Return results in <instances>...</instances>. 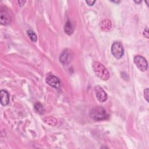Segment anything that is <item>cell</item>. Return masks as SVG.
<instances>
[{
  "instance_id": "obj_1",
  "label": "cell",
  "mask_w": 149,
  "mask_h": 149,
  "mask_svg": "<svg viewBox=\"0 0 149 149\" xmlns=\"http://www.w3.org/2000/svg\"><path fill=\"white\" fill-rule=\"evenodd\" d=\"M93 70L96 75L101 80H107L109 79L110 74L107 69L100 62L94 61L93 63Z\"/></svg>"
},
{
  "instance_id": "obj_2",
  "label": "cell",
  "mask_w": 149,
  "mask_h": 149,
  "mask_svg": "<svg viewBox=\"0 0 149 149\" xmlns=\"http://www.w3.org/2000/svg\"><path fill=\"white\" fill-rule=\"evenodd\" d=\"M90 117L95 120H102L108 118L106 111L102 107H95L90 111Z\"/></svg>"
},
{
  "instance_id": "obj_3",
  "label": "cell",
  "mask_w": 149,
  "mask_h": 149,
  "mask_svg": "<svg viewBox=\"0 0 149 149\" xmlns=\"http://www.w3.org/2000/svg\"><path fill=\"white\" fill-rule=\"evenodd\" d=\"M0 19L2 25H8L10 24L11 22L12 17L10 10L5 6H2L1 8Z\"/></svg>"
},
{
  "instance_id": "obj_4",
  "label": "cell",
  "mask_w": 149,
  "mask_h": 149,
  "mask_svg": "<svg viewBox=\"0 0 149 149\" xmlns=\"http://www.w3.org/2000/svg\"><path fill=\"white\" fill-rule=\"evenodd\" d=\"M112 54L116 59H120L123 55V48L120 42L118 41L114 42L111 47Z\"/></svg>"
},
{
  "instance_id": "obj_5",
  "label": "cell",
  "mask_w": 149,
  "mask_h": 149,
  "mask_svg": "<svg viewBox=\"0 0 149 149\" xmlns=\"http://www.w3.org/2000/svg\"><path fill=\"white\" fill-rule=\"evenodd\" d=\"M134 63L137 67V68L141 71H145L147 70L148 67V63L144 58L140 55H136L134 59Z\"/></svg>"
},
{
  "instance_id": "obj_6",
  "label": "cell",
  "mask_w": 149,
  "mask_h": 149,
  "mask_svg": "<svg viewBox=\"0 0 149 149\" xmlns=\"http://www.w3.org/2000/svg\"><path fill=\"white\" fill-rule=\"evenodd\" d=\"M94 91L95 93L97 100L101 102H104L107 99V95L104 89L100 86H97L94 88Z\"/></svg>"
},
{
  "instance_id": "obj_7",
  "label": "cell",
  "mask_w": 149,
  "mask_h": 149,
  "mask_svg": "<svg viewBox=\"0 0 149 149\" xmlns=\"http://www.w3.org/2000/svg\"><path fill=\"white\" fill-rule=\"evenodd\" d=\"M46 82L48 85L55 88H59L61 86L60 80L58 78L52 74H49L47 76Z\"/></svg>"
},
{
  "instance_id": "obj_8",
  "label": "cell",
  "mask_w": 149,
  "mask_h": 149,
  "mask_svg": "<svg viewBox=\"0 0 149 149\" xmlns=\"http://www.w3.org/2000/svg\"><path fill=\"white\" fill-rule=\"evenodd\" d=\"M72 59V55L69 49H65L60 56L59 60L63 64L69 63Z\"/></svg>"
},
{
  "instance_id": "obj_9",
  "label": "cell",
  "mask_w": 149,
  "mask_h": 149,
  "mask_svg": "<svg viewBox=\"0 0 149 149\" xmlns=\"http://www.w3.org/2000/svg\"><path fill=\"white\" fill-rule=\"evenodd\" d=\"M1 103L2 105L5 106L8 104L9 102V96L8 93L5 90H1L0 92Z\"/></svg>"
},
{
  "instance_id": "obj_10",
  "label": "cell",
  "mask_w": 149,
  "mask_h": 149,
  "mask_svg": "<svg viewBox=\"0 0 149 149\" xmlns=\"http://www.w3.org/2000/svg\"><path fill=\"white\" fill-rule=\"evenodd\" d=\"M100 28L104 31H108L110 30L112 27V23L109 20L105 19L101 21L100 24Z\"/></svg>"
},
{
  "instance_id": "obj_11",
  "label": "cell",
  "mask_w": 149,
  "mask_h": 149,
  "mask_svg": "<svg viewBox=\"0 0 149 149\" xmlns=\"http://www.w3.org/2000/svg\"><path fill=\"white\" fill-rule=\"evenodd\" d=\"M64 31L68 35H71L73 33V28L72 25L69 20H68L66 22L65 27H64Z\"/></svg>"
},
{
  "instance_id": "obj_12",
  "label": "cell",
  "mask_w": 149,
  "mask_h": 149,
  "mask_svg": "<svg viewBox=\"0 0 149 149\" xmlns=\"http://www.w3.org/2000/svg\"><path fill=\"white\" fill-rule=\"evenodd\" d=\"M34 109L35 111L40 113V114H43L44 111H45V109H44V108L43 107V105L39 102H37L35 103L34 105Z\"/></svg>"
},
{
  "instance_id": "obj_13",
  "label": "cell",
  "mask_w": 149,
  "mask_h": 149,
  "mask_svg": "<svg viewBox=\"0 0 149 149\" xmlns=\"http://www.w3.org/2000/svg\"><path fill=\"white\" fill-rule=\"evenodd\" d=\"M27 35L29 37L30 39L33 41V42H36L37 40V37L35 33L32 31L31 30H29L27 31Z\"/></svg>"
},
{
  "instance_id": "obj_14",
  "label": "cell",
  "mask_w": 149,
  "mask_h": 149,
  "mask_svg": "<svg viewBox=\"0 0 149 149\" xmlns=\"http://www.w3.org/2000/svg\"><path fill=\"white\" fill-rule=\"evenodd\" d=\"M144 97L146 101L148 102V88H146L144 91Z\"/></svg>"
},
{
  "instance_id": "obj_15",
  "label": "cell",
  "mask_w": 149,
  "mask_h": 149,
  "mask_svg": "<svg viewBox=\"0 0 149 149\" xmlns=\"http://www.w3.org/2000/svg\"><path fill=\"white\" fill-rule=\"evenodd\" d=\"M143 35H144V37H146L147 38H148V37H149V34H148V29L147 27H146V28L144 29V31H143Z\"/></svg>"
},
{
  "instance_id": "obj_16",
  "label": "cell",
  "mask_w": 149,
  "mask_h": 149,
  "mask_svg": "<svg viewBox=\"0 0 149 149\" xmlns=\"http://www.w3.org/2000/svg\"><path fill=\"white\" fill-rule=\"evenodd\" d=\"M86 2L90 6H92L95 2V1H86Z\"/></svg>"
},
{
  "instance_id": "obj_17",
  "label": "cell",
  "mask_w": 149,
  "mask_h": 149,
  "mask_svg": "<svg viewBox=\"0 0 149 149\" xmlns=\"http://www.w3.org/2000/svg\"><path fill=\"white\" fill-rule=\"evenodd\" d=\"M25 2H26L25 1H18V3H19V5H20V6L24 5V4Z\"/></svg>"
},
{
  "instance_id": "obj_18",
  "label": "cell",
  "mask_w": 149,
  "mask_h": 149,
  "mask_svg": "<svg viewBox=\"0 0 149 149\" xmlns=\"http://www.w3.org/2000/svg\"><path fill=\"white\" fill-rule=\"evenodd\" d=\"M112 2H115V3H119L120 2V1H112Z\"/></svg>"
},
{
  "instance_id": "obj_19",
  "label": "cell",
  "mask_w": 149,
  "mask_h": 149,
  "mask_svg": "<svg viewBox=\"0 0 149 149\" xmlns=\"http://www.w3.org/2000/svg\"><path fill=\"white\" fill-rule=\"evenodd\" d=\"M134 2L135 3H140V2H141V1H134Z\"/></svg>"
}]
</instances>
